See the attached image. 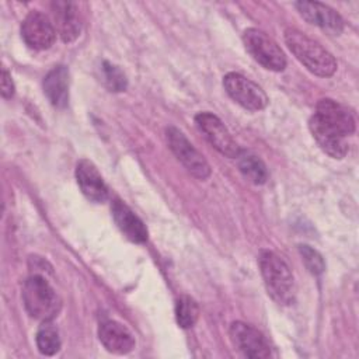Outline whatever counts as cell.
<instances>
[{
	"mask_svg": "<svg viewBox=\"0 0 359 359\" xmlns=\"http://www.w3.org/2000/svg\"><path fill=\"white\" fill-rule=\"evenodd\" d=\"M24 42L35 50L49 49L56 39V29L48 15L38 10L29 11L21 24Z\"/></svg>",
	"mask_w": 359,
	"mask_h": 359,
	"instance_id": "cell-8",
	"label": "cell"
},
{
	"mask_svg": "<svg viewBox=\"0 0 359 359\" xmlns=\"http://www.w3.org/2000/svg\"><path fill=\"white\" fill-rule=\"evenodd\" d=\"M43 91L56 108H65L69 102V72L65 66H56L43 79Z\"/></svg>",
	"mask_w": 359,
	"mask_h": 359,
	"instance_id": "cell-17",
	"label": "cell"
},
{
	"mask_svg": "<svg viewBox=\"0 0 359 359\" xmlns=\"http://www.w3.org/2000/svg\"><path fill=\"white\" fill-rule=\"evenodd\" d=\"M245 50L262 67L272 72H282L286 67V56L278 43L258 28H247L243 34Z\"/></svg>",
	"mask_w": 359,
	"mask_h": 359,
	"instance_id": "cell-4",
	"label": "cell"
},
{
	"mask_svg": "<svg viewBox=\"0 0 359 359\" xmlns=\"http://www.w3.org/2000/svg\"><path fill=\"white\" fill-rule=\"evenodd\" d=\"M229 334L236 349L240 351L244 356L254 359H264L271 356L269 344L255 327L243 321H234L230 325Z\"/></svg>",
	"mask_w": 359,
	"mask_h": 359,
	"instance_id": "cell-9",
	"label": "cell"
},
{
	"mask_svg": "<svg viewBox=\"0 0 359 359\" xmlns=\"http://www.w3.org/2000/svg\"><path fill=\"white\" fill-rule=\"evenodd\" d=\"M283 36L290 52L309 72L320 77L335 73L337 60L320 42L296 28H286Z\"/></svg>",
	"mask_w": 359,
	"mask_h": 359,
	"instance_id": "cell-1",
	"label": "cell"
},
{
	"mask_svg": "<svg viewBox=\"0 0 359 359\" xmlns=\"http://www.w3.org/2000/svg\"><path fill=\"white\" fill-rule=\"evenodd\" d=\"M314 115L328 126L338 130L345 137L355 132V119L346 107L331 100L323 98L317 102Z\"/></svg>",
	"mask_w": 359,
	"mask_h": 359,
	"instance_id": "cell-14",
	"label": "cell"
},
{
	"mask_svg": "<svg viewBox=\"0 0 359 359\" xmlns=\"http://www.w3.org/2000/svg\"><path fill=\"white\" fill-rule=\"evenodd\" d=\"M238 170L252 184L262 185L268 180V170L265 163L255 154L241 151L238 156Z\"/></svg>",
	"mask_w": 359,
	"mask_h": 359,
	"instance_id": "cell-18",
	"label": "cell"
},
{
	"mask_svg": "<svg viewBox=\"0 0 359 359\" xmlns=\"http://www.w3.org/2000/svg\"><path fill=\"white\" fill-rule=\"evenodd\" d=\"M22 303L28 314L39 321H52L62 309V302L50 283L39 273L31 275L22 285Z\"/></svg>",
	"mask_w": 359,
	"mask_h": 359,
	"instance_id": "cell-3",
	"label": "cell"
},
{
	"mask_svg": "<svg viewBox=\"0 0 359 359\" xmlns=\"http://www.w3.org/2000/svg\"><path fill=\"white\" fill-rule=\"evenodd\" d=\"M299 14L313 25L320 27L321 29L339 35L344 29L342 17L330 6L323 4L320 1H297L294 3Z\"/></svg>",
	"mask_w": 359,
	"mask_h": 359,
	"instance_id": "cell-10",
	"label": "cell"
},
{
	"mask_svg": "<svg viewBox=\"0 0 359 359\" xmlns=\"http://www.w3.org/2000/svg\"><path fill=\"white\" fill-rule=\"evenodd\" d=\"M50 7L56 34L66 43L76 41L81 32L79 6L73 1H53Z\"/></svg>",
	"mask_w": 359,
	"mask_h": 359,
	"instance_id": "cell-11",
	"label": "cell"
},
{
	"mask_svg": "<svg viewBox=\"0 0 359 359\" xmlns=\"http://www.w3.org/2000/svg\"><path fill=\"white\" fill-rule=\"evenodd\" d=\"M112 217L122 234L132 243L142 244L147 240V229L143 222L122 201L115 199L111 205Z\"/></svg>",
	"mask_w": 359,
	"mask_h": 359,
	"instance_id": "cell-16",
	"label": "cell"
},
{
	"mask_svg": "<svg viewBox=\"0 0 359 359\" xmlns=\"http://www.w3.org/2000/svg\"><path fill=\"white\" fill-rule=\"evenodd\" d=\"M98 338L104 348L116 355H126L133 351L136 342L132 332L121 323L107 320L98 327Z\"/></svg>",
	"mask_w": 359,
	"mask_h": 359,
	"instance_id": "cell-15",
	"label": "cell"
},
{
	"mask_svg": "<svg viewBox=\"0 0 359 359\" xmlns=\"http://www.w3.org/2000/svg\"><path fill=\"white\" fill-rule=\"evenodd\" d=\"M195 123L205 139L223 156L236 158L241 149L224 126V123L212 112H199L195 115Z\"/></svg>",
	"mask_w": 359,
	"mask_h": 359,
	"instance_id": "cell-7",
	"label": "cell"
},
{
	"mask_svg": "<svg viewBox=\"0 0 359 359\" xmlns=\"http://www.w3.org/2000/svg\"><path fill=\"white\" fill-rule=\"evenodd\" d=\"M36 348L42 355L52 356L60 349V337L57 328L50 321H43L36 331Z\"/></svg>",
	"mask_w": 359,
	"mask_h": 359,
	"instance_id": "cell-19",
	"label": "cell"
},
{
	"mask_svg": "<svg viewBox=\"0 0 359 359\" xmlns=\"http://www.w3.org/2000/svg\"><path fill=\"white\" fill-rule=\"evenodd\" d=\"M101 77H102V83L109 91L121 93V91H125L128 87V80L125 73L118 66L107 60L102 62L101 65Z\"/></svg>",
	"mask_w": 359,
	"mask_h": 359,
	"instance_id": "cell-21",
	"label": "cell"
},
{
	"mask_svg": "<svg viewBox=\"0 0 359 359\" xmlns=\"http://www.w3.org/2000/svg\"><path fill=\"white\" fill-rule=\"evenodd\" d=\"M1 95L4 98H11L14 95V83L11 80V74L7 72V69H1V81H0Z\"/></svg>",
	"mask_w": 359,
	"mask_h": 359,
	"instance_id": "cell-23",
	"label": "cell"
},
{
	"mask_svg": "<svg viewBox=\"0 0 359 359\" xmlns=\"http://www.w3.org/2000/svg\"><path fill=\"white\" fill-rule=\"evenodd\" d=\"M76 180L83 195L94 202L102 203L108 199V188L98 171L90 160H80L76 167Z\"/></svg>",
	"mask_w": 359,
	"mask_h": 359,
	"instance_id": "cell-13",
	"label": "cell"
},
{
	"mask_svg": "<svg viewBox=\"0 0 359 359\" xmlns=\"http://www.w3.org/2000/svg\"><path fill=\"white\" fill-rule=\"evenodd\" d=\"M223 86L229 97L248 111H261L268 105V95L252 80L231 72L223 77Z\"/></svg>",
	"mask_w": 359,
	"mask_h": 359,
	"instance_id": "cell-6",
	"label": "cell"
},
{
	"mask_svg": "<svg viewBox=\"0 0 359 359\" xmlns=\"http://www.w3.org/2000/svg\"><path fill=\"white\" fill-rule=\"evenodd\" d=\"M310 132L320 146V149L327 153L332 158H344L348 153V142L344 135H341L334 128L324 123L321 119H318L314 114L311 115L309 121Z\"/></svg>",
	"mask_w": 359,
	"mask_h": 359,
	"instance_id": "cell-12",
	"label": "cell"
},
{
	"mask_svg": "<svg viewBox=\"0 0 359 359\" xmlns=\"http://www.w3.org/2000/svg\"><path fill=\"white\" fill-rule=\"evenodd\" d=\"M299 252L309 272H311L313 275H321L324 272L325 262L323 259V255L317 250L307 244H302L299 245Z\"/></svg>",
	"mask_w": 359,
	"mask_h": 359,
	"instance_id": "cell-22",
	"label": "cell"
},
{
	"mask_svg": "<svg viewBox=\"0 0 359 359\" xmlns=\"http://www.w3.org/2000/svg\"><path fill=\"white\" fill-rule=\"evenodd\" d=\"M165 139L174 156L194 177L198 180H206L210 175V165L206 158L194 147L178 128L168 126L165 129Z\"/></svg>",
	"mask_w": 359,
	"mask_h": 359,
	"instance_id": "cell-5",
	"label": "cell"
},
{
	"mask_svg": "<svg viewBox=\"0 0 359 359\" xmlns=\"http://www.w3.org/2000/svg\"><path fill=\"white\" fill-rule=\"evenodd\" d=\"M258 265L268 294L279 304H290L294 299V280L286 261L273 251L262 250Z\"/></svg>",
	"mask_w": 359,
	"mask_h": 359,
	"instance_id": "cell-2",
	"label": "cell"
},
{
	"mask_svg": "<svg viewBox=\"0 0 359 359\" xmlns=\"http://www.w3.org/2000/svg\"><path fill=\"white\" fill-rule=\"evenodd\" d=\"M199 317V306L191 296H181L175 304V320L181 328H191Z\"/></svg>",
	"mask_w": 359,
	"mask_h": 359,
	"instance_id": "cell-20",
	"label": "cell"
}]
</instances>
